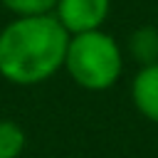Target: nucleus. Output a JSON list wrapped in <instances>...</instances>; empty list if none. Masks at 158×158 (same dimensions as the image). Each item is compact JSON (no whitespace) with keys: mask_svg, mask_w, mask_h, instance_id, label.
<instances>
[{"mask_svg":"<svg viewBox=\"0 0 158 158\" xmlns=\"http://www.w3.org/2000/svg\"><path fill=\"white\" fill-rule=\"evenodd\" d=\"M69 32L49 15L15 17L0 30V77L17 86L42 84L64 67Z\"/></svg>","mask_w":158,"mask_h":158,"instance_id":"nucleus-1","label":"nucleus"},{"mask_svg":"<svg viewBox=\"0 0 158 158\" xmlns=\"http://www.w3.org/2000/svg\"><path fill=\"white\" fill-rule=\"evenodd\" d=\"M64 69L69 77L89 91H104L116 84L123 69V57L116 40L101 30L69 35Z\"/></svg>","mask_w":158,"mask_h":158,"instance_id":"nucleus-2","label":"nucleus"},{"mask_svg":"<svg viewBox=\"0 0 158 158\" xmlns=\"http://www.w3.org/2000/svg\"><path fill=\"white\" fill-rule=\"evenodd\" d=\"M111 12V0H57L54 17L69 35L101 30Z\"/></svg>","mask_w":158,"mask_h":158,"instance_id":"nucleus-3","label":"nucleus"},{"mask_svg":"<svg viewBox=\"0 0 158 158\" xmlns=\"http://www.w3.org/2000/svg\"><path fill=\"white\" fill-rule=\"evenodd\" d=\"M131 96H133L136 109L146 118L158 123V62L141 67V72L133 77Z\"/></svg>","mask_w":158,"mask_h":158,"instance_id":"nucleus-4","label":"nucleus"},{"mask_svg":"<svg viewBox=\"0 0 158 158\" xmlns=\"http://www.w3.org/2000/svg\"><path fill=\"white\" fill-rule=\"evenodd\" d=\"M128 49L133 54L136 62L146 64H156L158 62V30L151 25H143L138 30H133V35L128 37Z\"/></svg>","mask_w":158,"mask_h":158,"instance_id":"nucleus-5","label":"nucleus"},{"mask_svg":"<svg viewBox=\"0 0 158 158\" xmlns=\"http://www.w3.org/2000/svg\"><path fill=\"white\" fill-rule=\"evenodd\" d=\"M25 148V131L12 118H0V158H17Z\"/></svg>","mask_w":158,"mask_h":158,"instance_id":"nucleus-6","label":"nucleus"},{"mask_svg":"<svg viewBox=\"0 0 158 158\" xmlns=\"http://www.w3.org/2000/svg\"><path fill=\"white\" fill-rule=\"evenodd\" d=\"M0 5L12 12L15 17H27V15H49L54 12L57 0H0Z\"/></svg>","mask_w":158,"mask_h":158,"instance_id":"nucleus-7","label":"nucleus"}]
</instances>
